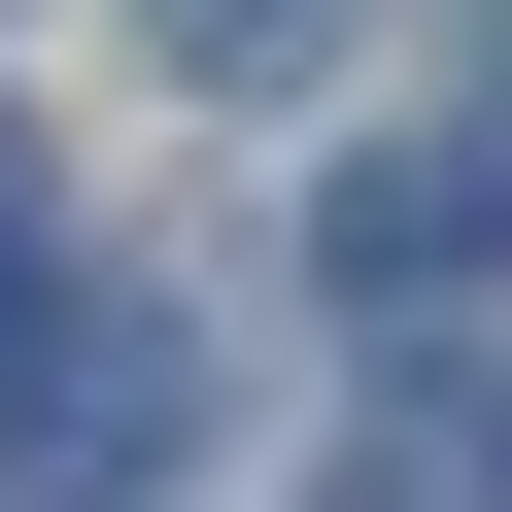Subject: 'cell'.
<instances>
[{"mask_svg":"<svg viewBox=\"0 0 512 512\" xmlns=\"http://www.w3.org/2000/svg\"><path fill=\"white\" fill-rule=\"evenodd\" d=\"M342 512H512V410H376V444H342Z\"/></svg>","mask_w":512,"mask_h":512,"instance_id":"obj_1","label":"cell"},{"mask_svg":"<svg viewBox=\"0 0 512 512\" xmlns=\"http://www.w3.org/2000/svg\"><path fill=\"white\" fill-rule=\"evenodd\" d=\"M308 35H342V0H171V69H239V103H274Z\"/></svg>","mask_w":512,"mask_h":512,"instance_id":"obj_2","label":"cell"},{"mask_svg":"<svg viewBox=\"0 0 512 512\" xmlns=\"http://www.w3.org/2000/svg\"><path fill=\"white\" fill-rule=\"evenodd\" d=\"M0 274H35V171H0Z\"/></svg>","mask_w":512,"mask_h":512,"instance_id":"obj_3","label":"cell"}]
</instances>
